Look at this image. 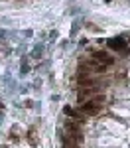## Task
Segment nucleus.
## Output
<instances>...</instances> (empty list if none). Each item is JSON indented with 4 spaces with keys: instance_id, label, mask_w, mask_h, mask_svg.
<instances>
[{
    "instance_id": "6",
    "label": "nucleus",
    "mask_w": 130,
    "mask_h": 148,
    "mask_svg": "<svg viewBox=\"0 0 130 148\" xmlns=\"http://www.w3.org/2000/svg\"><path fill=\"white\" fill-rule=\"evenodd\" d=\"M63 148H81L75 140H71V138H67L65 134H63Z\"/></svg>"
},
{
    "instance_id": "1",
    "label": "nucleus",
    "mask_w": 130,
    "mask_h": 148,
    "mask_svg": "<svg viewBox=\"0 0 130 148\" xmlns=\"http://www.w3.org/2000/svg\"><path fill=\"white\" fill-rule=\"evenodd\" d=\"M77 87L79 89H95V87H101V81L93 75H77Z\"/></svg>"
},
{
    "instance_id": "4",
    "label": "nucleus",
    "mask_w": 130,
    "mask_h": 148,
    "mask_svg": "<svg viewBox=\"0 0 130 148\" xmlns=\"http://www.w3.org/2000/svg\"><path fill=\"white\" fill-rule=\"evenodd\" d=\"M93 59H97L99 63H103L105 67H108V65H112V63H114V57L106 56V53H103V51H95V53H93Z\"/></svg>"
},
{
    "instance_id": "7",
    "label": "nucleus",
    "mask_w": 130,
    "mask_h": 148,
    "mask_svg": "<svg viewBox=\"0 0 130 148\" xmlns=\"http://www.w3.org/2000/svg\"><path fill=\"white\" fill-rule=\"evenodd\" d=\"M63 113L67 114V116H71V114H73V109H71L69 105H67V107H63Z\"/></svg>"
},
{
    "instance_id": "2",
    "label": "nucleus",
    "mask_w": 130,
    "mask_h": 148,
    "mask_svg": "<svg viewBox=\"0 0 130 148\" xmlns=\"http://www.w3.org/2000/svg\"><path fill=\"white\" fill-rule=\"evenodd\" d=\"M101 111H103L101 105H95L91 101L81 103V114L83 116H97V114H101Z\"/></svg>"
},
{
    "instance_id": "3",
    "label": "nucleus",
    "mask_w": 130,
    "mask_h": 148,
    "mask_svg": "<svg viewBox=\"0 0 130 148\" xmlns=\"http://www.w3.org/2000/svg\"><path fill=\"white\" fill-rule=\"evenodd\" d=\"M99 91H101V87H95V89H79L77 91V99H79V103H87V101H91Z\"/></svg>"
},
{
    "instance_id": "5",
    "label": "nucleus",
    "mask_w": 130,
    "mask_h": 148,
    "mask_svg": "<svg viewBox=\"0 0 130 148\" xmlns=\"http://www.w3.org/2000/svg\"><path fill=\"white\" fill-rule=\"evenodd\" d=\"M108 47H112V49L120 51V49H124V47H126V42H124L122 38H116V40H110V42H108Z\"/></svg>"
}]
</instances>
